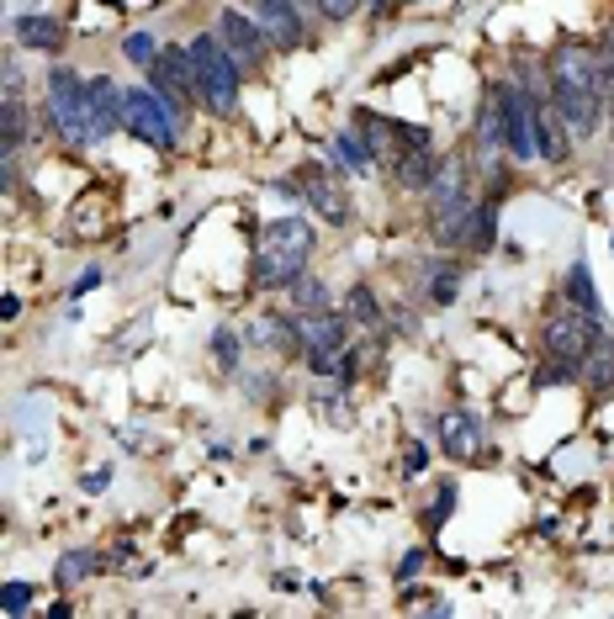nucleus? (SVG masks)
<instances>
[{"mask_svg": "<svg viewBox=\"0 0 614 619\" xmlns=\"http://www.w3.org/2000/svg\"><path fill=\"white\" fill-rule=\"evenodd\" d=\"M419 567H424V546H413L398 561V582H413V577H419Z\"/></svg>", "mask_w": 614, "mask_h": 619, "instance_id": "obj_33", "label": "nucleus"}, {"mask_svg": "<svg viewBox=\"0 0 614 619\" xmlns=\"http://www.w3.org/2000/svg\"><path fill=\"white\" fill-rule=\"evenodd\" d=\"M313 407H318V419H329V424L350 429V398L334 386V392H313Z\"/></svg>", "mask_w": 614, "mask_h": 619, "instance_id": "obj_27", "label": "nucleus"}, {"mask_svg": "<svg viewBox=\"0 0 614 619\" xmlns=\"http://www.w3.org/2000/svg\"><path fill=\"white\" fill-rule=\"evenodd\" d=\"M545 85H551V112L567 127V138H577V143L593 138L598 122H604V106H610V95H604V64L583 43H562L556 59H551Z\"/></svg>", "mask_w": 614, "mask_h": 619, "instance_id": "obj_1", "label": "nucleus"}, {"mask_svg": "<svg viewBox=\"0 0 614 619\" xmlns=\"http://www.w3.org/2000/svg\"><path fill=\"white\" fill-rule=\"evenodd\" d=\"M303 202H307V207H313L318 217H329L334 228H339V223H350V196L334 186L324 169H307V175H303Z\"/></svg>", "mask_w": 614, "mask_h": 619, "instance_id": "obj_14", "label": "nucleus"}, {"mask_svg": "<svg viewBox=\"0 0 614 619\" xmlns=\"http://www.w3.org/2000/svg\"><path fill=\"white\" fill-rule=\"evenodd\" d=\"M291 312H303V318H324V312H334L329 286L318 281V276H297V281H291Z\"/></svg>", "mask_w": 614, "mask_h": 619, "instance_id": "obj_17", "label": "nucleus"}, {"mask_svg": "<svg viewBox=\"0 0 614 619\" xmlns=\"http://www.w3.org/2000/svg\"><path fill=\"white\" fill-rule=\"evenodd\" d=\"M213 355H217V365H223L228 376H238V371H244V350H238V329H217V333H213Z\"/></svg>", "mask_w": 614, "mask_h": 619, "instance_id": "obj_26", "label": "nucleus"}, {"mask_svg": "<svg viewBox=\"0 0 614 619\" xmlns=\"http://www.w3.org/2000/svg\"><path fill=\"white\" fill-rule=\"evenodd\" d=\"M91 85V117H95V138H112L117 127H127V91H117L112 74H85Z\"/></svg>", "mask_w": 614, "mask_h": 619, "instance_id": "obj_10", "label": "nucleus"}, {"mask_svg": "<svg viewBox=\"0 0 614 619\" xmlns=\"http://www.w3.org/2000/svg\"><path fill=\"white\" fill-rule=\"evenodd\" d=\"M149 85H154V91L165 95V101L175 106V112H191V101H202V95L191 91V85H181V80H175V74H170L165 64H160V59H154V70H149Z\"/></svg>", "mask_w": 614, "mask_h": 619, "instance_id": "obj_23", "label": "nucleus"}, {"mask_svg": "<svg viewBox=\"0 0 614 619\" xmlns=\"http://www.w3.org/2000/svg\"><path fill=\"white\" fill-rule=\"evenodd\" d=\"M48 127L59 133L64 148H85L95 143V117H91V85L74 70H48Z\"/></svg>", "mask_w": 614, "mask_h": 619, "instance_id": "obj_4", "label": "nucleus"}, {"mask_svg": "<svg viewBox=\"0 0 614 619\" xmlns=\"http://www.w3.org/2000/svg\"><path fill=\"white\" fill-rule=\"evenodd\" d=\"M122 53H127L133 64H154V59H160V43H154L149 32H133V38L122 43Z\"/></svg>", "mask_w": 614, "mask_h": 619, "instance_id": "obj_31", "label": "nucleus"}, {"mask_svg": "<svg viewBox=\"0 0 614 619\" xmlns=\"http://www.w3.org/2000/svg\"><path fill=\"white\" fill-rule=\"evenodd\" d=\"M307 255H313V228L303 217H276L260 234V249H255V286L260 291H291V281L307 276Z\"/></svg>", "mask_w": 614, "mask_h": 619, "instance_id": "obj_2", "label": "nucleus"}, {"mask_svg": "<svg viewBox=\"0 0 614 619\" xmlns=\"http://www.w3.org/2000/svg\"><path fill=\"white\" fill-rule=\"evenodd\" d=\"M64 22L59 17H43V11H17L11 17V43L17 48H32V53H59L64 48Z\"/></svg>", "mask_w": 614, "mask_h": 619, "instance_id": "obj_11", "label": "nucleus"}, {"mask_svg": "<svg viewBox=\"0 0 614 619\" xmlns=\"http://www.w3.org/2000/svg\"><path fill=\"white\" fill-rule=\"evenodd\" d=\"M424 466H429V451H424V445H419V440H413V445L402 451V472H408V476H419V472H424Z\"/></svg>", "mask_w": 614, "mask_h": 619, "instance_id": "obj_32", "label": "nucleus"}, {"mask_svg": "<svg viewBox=\"0 0 614 619\" xmlns=\"http://www.w3.org/2000/svg\"><path fill=\"white\" fill-rule=\"evenodd\" d=\"M440 445L446 455H477L482 451V419H477L472 407H456L440 419Z\"/></svg>", "mask_w": 614, "mask_h": 619, "instance_id": "obj_15", "label": "nucleus"}, {"mask_svg": "<svg viewBox=\"0 0 614 619\" xmlns=\"http://www.w3.org/2000/svg\"><path fill=\"white\" fill-rule=\"evenodd\" d=\"M456 291H461V270L450 260L429 265V297H434V302H456Z\"/></svg>", "mask_w": 614, "mask_h": 619, "instance_id": "obj_24", "label": "nucleus"}, {"mask_svg": "<svg viewBox=\"0 0 614 619\" xmlns=\"http://www.w3.org/2000/svg\"><path fill=\"white\" fill-rule=\"evenodd\" d=\"M350 312H324V318H307V355H329L339 360L350 350Z\"/></svg>", "mask_w": 614, "mask_h": 619, "instance_id": "obj_13", "label": "nucleus"}, {"mask_svg": "<svg viewBox=\"0 0 614 619\" xmlns=\"http://www.w3.org/2000/svg\"><path fill=\"white\" fill-rule=\"evenodd\" d=\"M127 133L143 138L149 148H165L170 154V148H175V106H170L154 85L127 91Z\"/></svg>", "mask_w": 614, "mask_h": 619, "instance_id": "obj_6", "label": "nucleus"}, {"mask_svg": "<svg viewBox=\"0 0 614 619\" xmlns=\"http://www.w3.org/2000/svg\"><path fill=\"white\" fill-rule=\"evenodd\" d=\"M371 6H377V11H381V6H387V0H371Z\"/></svg>", "mask_w": 614, "mask_h": 619, "instance_id": "obj_38", "label": "nucleus"}, {"mask_svg": "<svg viewBox=\"0 0 614 619\" xmlns=\"http://www.w3.org/2000/svg\"><path fill=\"white\" fill-rule=\"evenodd\" d=\"M27 101L22 95H6V154H22L27 143H32V127H27Z\"/></svg>", "mask_w": 614, "mask_h": 619, "instance_id": "obj_20", "label": "nucleus"}, {"mask_svg": "<svg viewBox=\"0 0 614 619\" xmlns=\"http://www.w3.org/2000/svg\"><path fill=\"white\" fill-rule=\"evenodd\" d=\"M440 154L429 148V143H402L398 154H392V175H398L402 190H429L434 186V175H440Z\"/></svg>", "mask_w": 614, "mask_h": 619, "instance_id": "obj_12", "label": "nucleus"}, {"mask_svg": "<svg viewBox=\"0 0 614 619\" xmlns=\"http://www.w3.org/2000/svg\"><path fill=\"white\" fill-rule=\"evenodd\" d=\"M95 286H101V270H85V276H80V281L70 286V297L80 302V297H85V291H95Z\"/></svg>", "mask_w": 614, "mask_h": 619, "instance_id": "obj_35", "label": "nucleus"}, {"mask_svg": "<svg viewBox=\"0 0 614 619\" xmlns=\"http://www.w3.org/2000/svg\"><path fill=\"white\" fill-rule=\"evenodd\" d=\"M238 6L260 22V32L270 38V48L291 53V48L307 43V22H303V6H297V0H238Z\"/></svg>", "mask_w": 614, "mask_h": 619, "instance_id": "obj_9", "label": "nucleus"}, {"mask_svg": "<svg viewBox=\"0 0 614 619\" xmlns=\"http://www.w3.org/2000/svg\"><path fill=\"white\" fill-rule=\"evenodd\" d=\"M95 567H101V556H95V550H64V556H59V567H53V582H59V588H74V582H85Z\"/></svg>", "mask_w": 614, "mask_h": 619, "instance_id": "obj_21", "label": "nucleus"}, {"mask_svg": "<svg viewBox=\"0 0 614 619\" xmlns=\"http://www.w3.org/2000/svg\"><path fill=\"white\" fill-rule=\"evenodd\" d=\"M577 381L589 392H614V333H604L589 355L577 360Z\"/></svg>", "mask_w": 614, "mask_h": 619, "instance_id": "obj_16", "label": "nucleus"}, {"mask_svg": "<svg viewBox=\"0 0 614 619\" xmlns=\"http://www.w3.org/2000/svg\"><path fill=\"white\" fill-rule=\"evenodd\" d=\"M217 38H223V48H228L249 74L265 70V59H270V38H265L260 22H255L244 6H228V11L217 17Z\"/></svg>", "mask_w": 614, "mask_h": 619, "instance_id": "obj_8", "label": "nucleus"}, {"mask_svg": "<svg viewBox=\"0 0 614 619\" xmlns=\"http://www.w3.org/2000/svg\"><path fill=\"white\" fill-rule=\"evenodd\" d=\"M604 339V312H583V308H562L541 323V355L551 360H577L589 355L593 344Z\"/></svg>", "mask_w": 614, "mask_h": 619, "instance_id": "obj_5", "label": "nucleus"}, {"mask_svg": "<svg viewBox=\"0 0 614 619\" xmlns=\"http://www.w3.org/2000/svg\"><path fill=\"white\" fill-rule=\"evenodd\" d=\"M345 312H350L355 329H381V323H387V318H381V302H377V291H371V286H350V291H345Z\"/></svg>", "mask_w": 614, "mask_h": 619, "instance_id": "obj_19", "label": "nucleus"}, {"mask_svg": "<svg viewBox=\"0 0 614 619\" xmlns=\"http://www.w3.org/2000/svg\"><path fill=\"white\" fill-rule=\"evenodd\" d=\"M450 508H456V487H440V493H434V503H429V508H424L429 535H434V529H440V524L450 519Z\"/></svg>", "mask_w": 614, "mask_h": 619, "instance_id": "obj_30", "label": "nucleus"}, {"mask_svg": "<svg viewBox=\"0 0 614 619\" xmlns=\"http://www.w3.org/2000/svg\"><path fill=\"white\" fill-rule=\"evenodd\" d=\"M334 154H339V165L350 169V175H371V165H377L371 143L360 138L355 127H345V133H334Z\"/></svg>", "mask_w": 614, "mask_h": 619, "instance_id": "obj_18", "label": "nucleus"}, {"mask_svg": "<svg viewBox=\"0 0 614 619\" xmlns=\"http://www.w3.org/2000/svg\"><path fill=\"white\" fill-rule=\"evenodd\" d=\"M276 588H282V594H297V588H303V577H297V571H276Z\"/></svg>", "mask_w": 614, "mask_h": 619, "instance_id": "obj_36", "label": "nucleus"}, {"mask_svg": "<svg viewBox=\"0 0 614 619\" xmlns=\"http://www.w3.org/2000/svg\"><path fill=\"white\" fill-rule=\"evenodd\" d=\"M493 238H498V207H493V202H477L467 244H472V249H493Z\"/></svg>", "mask_w": 614, "mask_h": 619, "instance_id": "obj_25", "label": "nucleus"}, {"mask_svg": "<svg viewBox=\"0 0 614 619\" xmlns=\"http://www.w3.org/2000/svg\"><path fill=\"white\" fill-rule=\"evenodd\" d=\"M530 117H535V101L524 95L520 80H503V85H498V127H503V148H509L514 159H535Z\"/></svg>", "mask_w": 614, "mask_h": 619, "instance_id": "obj_7", "label": "nucleus"}, {"mask_svg": "<svg viewBox=\"0 0 614 619\" xmlns=\"http://www.w3.org/2000/svg\"><path fill=\"white\" fill-rule=\"evenodd\" d=\"M0 603H6V615H27V609L38 603V588H32V582H22V577H11V582L0 588Z\"/></svg>", "mask_w": 614, "mask_h": 619, "instance_id": "obj_28", "label": "nucleus"}, {"mask_svg": "<svg viewBox=\"0 0 614 619\" xmlns=\"http://www.w3.org/2000/svg\"><path fill=\"white\" fill-rule=\"evenodd\" d=\"M604 64H614V27H610V38H604V53H598Z\"/></svg>", "mask_w": 614, "mask_h": 619, "instance_id": "obj_37", "label": "nucleus"}, {"mask_svg": "<svg viewBox=\"0 0 614 619\" xmlns=\"http://www.w3.org/2000/svg\"><path fill=\"white\" fill-rule=\"evenodd\" d=\"M562 381H577L572 360H551V355H545V365L535 371V386H562Z\"/></svg>", "mask_w": 614, "mask_h": 619, "instance_id": "obj_29", "label": "nucleus"}, {"mask_svg": "<svg viewBox=\"0 0 614 619\" xmlns=\"http://www.w3.org/2000/svg\"><path fill=\"white\" fill-rule=\"evenodd\" d=\"M186 48H191V64H196V91H202V101L213 106L217 117H234L244 64H238L234 53L223 48V38H217V32H196Z\"/></svg>", "mask_w": 614, "mask_h": 619, "instance_id": "obj_3", "label": "nucleus"}, {"mask_svg": "<svg viewBox=\"0 0 614 619\" xmlns=\"http://www.w3.org/2000/svg\"><path fill=\"white\" fill-rule=\"evenodd\" d=\"M6 95H22V64H17V53H6Z\"/></svg>", "mask_w": 614, "mask_h": 619, "instance_id": "obj_34", "label": "nucleus"}, {"mask_svg": "<svg viewBox=\"0 0 614 619\" xmlns=\"http://www.w3.org/2000/svg\"><path fill=\"white\" fill-rule=\"evenodd\" d=\"M567 302H572V308H583V312H604L598 291H593V270H589V260H577V265L567 270Z\"/></svg>", "mask_w": 614, "mask_h": 619, "instance_id": "obj_22", "label": "nucleus"}]
</instances>
